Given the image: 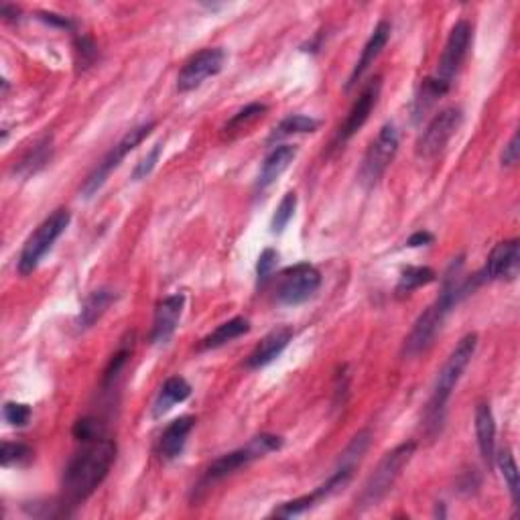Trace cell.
<instances>
[{
	"instance_id": "obj_1",
	"label": "cell",
	"mask_w": 520,
	"mask_h": 520,
	"mask_svg": "<svg viewBox=\"0 0 520 520\" xmlns=\"http://www.w3.org/2000/svg\"><path fill=\"white\" fill-rule=\"evenodd\" d=\"M116 460V443L112 439L88 441L81 451L70 460L63 471V502L79 504L96 492Z\"/></svg>"
},
{
	"instance_id": "obj_2",
	"label": "cell",
	"mask_w": 520,
	"mask_h": 520,
	"mask_svg": "<svg viewBox=\"0 0 520 520\" xmlns=\"http://www.w3.org/2000/svg\"><path fill=\"white\" fill-rule=\"evenodd\" d=\"M476 348H478V333H468V336H463L460 339V344L455 346V349L450 354V358L445 360L443 368L439 370L433 393H431L425 409V431L431 437L441 433L445 421V404L450 401L455 386H458V382L461 380L463 372H466L468 364L471 362V358H474Z\"/></svg>"
},
{
	"instance_id": "obj_3",
	"label": "cell",
	"mask_w": 520,
	"mask_h": 520,
	"mask_svg": "<svg viewBox=\"0 0 520 520\" xmlns=\"http://www.w3.org/2000/svg\"><path fill=\"white\" fill-rule=\"evenodd\" d=\"M417 450V443L406 441L396 445L393 451H388L385 458L378 461L376 469L372 471L362 486V492L356 496V506L358 508H370L385 498V496L393 490L395 482L401 476V471L406 468V463L411 461Z\"/></svg>"
},
{
	"instance_id": "obj_4",
	"label": "cell",
	"mask_w": 520,
	"mask_h": 520,
	"mask_svg": "<svg viewBox=\"0 0 520 520\" xmlns=\"http://www.w3.org/2000/svg\"><path fill=\"white\" fill-rule=\"evenodd\" d=\"M281 447H283V437L279 435L263 433V435L252 437L246 445L240 447V450H234L230 453L222 455V458H218L216 461H211V466L206 469V474H203L201 478V486L214 484L218 482V479L238 471L240 468H246L248 463H252L255 460L265 458L266 453L281 450Z\"/></svg>"
},
{
	"instance_id": "obj_5",
	"label": "cell",
	"mask_w": 520,
	"mask_h": 520,
	"mask_svg": "<svg viewBox=\"0 0 520 520\" xmlns=\"http://www.w3.org/2000/svg\"><path fill=\"white\" fill-rule=\"evenodd\" d=\"M71 222V216L68 209H55L51 216L45 218L43 222L37 226V230L29 236V240L24 242L19 256V273L23 276L31 274L39 266L41 258L47 255V250H51L55 240L68 230Z\"/></svg>"
},
{
	"instance_id": "obj_6",
	"label": "cell",
	"mask_w": 520,
	"mask_h": 520,
	"mask_svg": "<svg viewBox=\"0 0 520 520\" xmlns=\"http://www.w3.org/2000/svg\"><path fill=\"white\" fill-rule=\"evenodd\" d=\"M154 128V122H144V125L136 126L133 130H128V133L120 138V141L112 146V149L104 154V159L98 162L96 169L92 173L88 175V179L81 185V195H84L86 200L92 198V195L98 193V190L106 183V179L112 173L114 169H116L122 161H125L126 154L130 151H135L138 144H141L146 136L153 133Z\"/></svg>"
},
{
	"instance_id": "obj_7",
	"label": "cell",
	"mask_w": 520,
	"mask_h": 520,
	"mask_svg": "<svg viewBox=\"0 0 520 520\" xmlns=\"http://www.w3.org/2000/svg\"><path fill=\"white\" fill-rule=\"evenodd\" d=\"M398 151V130L393 122H386L385 126L378 130V135L370 143L368 151H366L360 171H358V179L360 183L370 190V187L376 185L382 175L386 173V169L390 165V161L395 159V154Z\"/></svg>"
},
{
	"instance_id": "obj_8",
	"label": "cell",
	"mask_w": 520,
	"mask_h": 520,
	"mask_svg": "<svg viewBox=\"0 0 520 520\" xmlns=\"http://www.w3.org/2000/svg\"><path fill=\"white\" fill-rule=\"evenodd\" d=\"M320 284L321 274L313 265L299 263L295 266H289L287 271L279 274V281H276V301L281 305H301L309 297H313Z\"/></svg>"
},
{
	"instance_id": "obj_9",
	"label": "cell",
	"mask_w": 520,
	"mask_h": 520,
	"mask_svg": "<svg viewBox=\"0 0 520 520\" xmlns=\"http://www.w3.org/2000/svg\"><path fill=\"white\" fill-rule=\"evenodd\" d=\"M463 114L460 108H445L431 118L429 125L422 130L421 136L417 138V154L422 159H431L435 154L445 149V144L450 143V138L458 133L461 126Z\"/></svg>"
},
{
	"instance_id": "obj_10",
	"label": "cell",
	"mask_w": 520,
	"mask_h": 520,
	"mask_svg": "<svg viewBox=\"0 0 520 520\" xmlns=\"http://www.w3.org/2000/svg\"><path fill=\"white\" fill-rule=\"evenodd\" d=\"M471 43V27L468 21H458L450 31V37L445 41L443 53L439 57L435 79L439 84L451 88L453 78L458 76L463 60H466L468 49Z\"/></svg>"
},
{
	"instance_id": "obj_11",
	"label": "cell",
	"mask_w": 520,
	"mask_h": 520,
	"mask_svg": "<svg viewBox=\"0 0 520 520\" xmlns=\"http://www.w3.org/2000/svg\"><path fill=\"white\" fill-rule=\"evenodd\" d=\"M224 61L226 53L219 47L201 49V51L191 55L179 71L177 89L179 92H191V89L200 88L208 78L218 76L222 71Z\"/></svg>"
},
{
	"instance_id": "obj_12",
	"label": "cell",
	"mask_w": 520,
	"mask_h": 520,
	"mask_svg": "<svg viewBox=\"0 0 520 520\" xmlns=\"http://www.w3.org/2000/svg\"><path fill=\"white\" fill-rule=\"evenodd\" d=\"M520 268V246L518 240L498 242L488 255L486 266L476 273L478 283L486 281H515Z\"/></svg>"
},
{
	"instance_id": "obj_13",
	"label": "cell",
	"mask_w": 520,
	"mask_h": 520,
	"mask_svg": "<svg viewBox=\"0 0 520 520\" xmlns=\"http://www.w3.org/2000/svg\"><path fill=\"white\" fill-rule=\"evenodd\" d=\"M380 88H382L380 78L370 79L368 84L362 88V92L358 94L356 102L352 104V108H349L348 116L344 120V125H341V128H339L338 141H341V143L349 141V138H352L358 130L366 125V120L370 118V112L374 110V106H376V102H378Z\"/></svg>"
},
{
	"instance_id": "obj_14",
	"label": "cell",
	"mask_w": 520,
	"mask_h": 520,
	"mask_svg": "<svg viewBox=\"0 0 520 520\" xmlns=\"http://www.w3.org/2000/svg\"><path fill=\"white\" fill-rule=\"evenodd\" d=\"M185 305V295L183 292H175V295H169L165 299H161L157 307H154V317H153V328H151V344H167V341L173 338V333L181 320Z\"/></svg>"
},
{
	"instance_id": "obj_15",
	"label": "cell",
	"mask_w": 520,
	"mask_h": 520,
	"mask_svg": "<svg viewBox=\"0 0 520 520\" xmlns=\"http://www.w3.org/2000/svg\"><path fill=\"white\" fill-rule=\"evenodd\" d=\"M292 338V330L287 328V325H283V328H276L271 333H266V336L258 341V346L252 349V354L248 356L246 366L252 370H258V368H265L266 364H271L273 360H276L283 354V349L289 346V341Z\"/></svg>"
},
{
	"instance_id": "obj_16",
	"label": "cell",
	"mask_w": 520,
	"mask_h": 520,
	"mask_svg": "<svg viewBox=\"0 0 520 520\" xmlns=\"http://www.w3.org/2000/svg\"><path fill=\"white\" fill-rule=\"evenodd\" d=\"M390 31H393V27H390L388 21H380V23L376 24V29L372 31L368 43H366L364 49H362L360 60H358L356 68L352 70V76H349V79H348L346 89L354 88V86L358 84V79H360V78L364 76L366 70H368L370 65L374 63V60H376V57L382 53V49L386 47L388 39H390Z\"/></svg>"
},
{
	"instance_id": "obj_17",
	"label": "cell",
	"mask_w": 520,
	"mask_h": 520,
	"mask_svg": "<svg viewBox=\"0 0 520 520\" xmlns=\"http://www.w3.org/2000/svg\"><path fill=\"white\" fill-rule=\"evenodd\" d=\"M193 425H195L193 417H179L173 422H169L159 439V455L162 460L171 461L183 453L187 437H190Z\"/></svg>"
},
{
	"instance_id": "obj_18",
	"label": "cell",
	"mask_w": 520,
	"mask_h": 520,
	"mask_svg": "<svg viewBox=\"0 0 520 520\" xmlns=\"http://www.w3.org/2000/svg\"><path fill=\"white\" fill-rule=\"evenodd\" d=\"M295 157H297L295 146H291V144L274 146V149L265 157L263 167H260V173L256 179L258 190H266L268 185H273L276 179H279L284 171L289 169V165Z\"/></svg>"
},
{
	"instance_id": "obj_19",
	"label": "cell",
	"mask_w": 520,
	"mask_h": 520,
	"mask_svg": "<svg viewBox=\"0 0 520 520\" xmlns=\"http://www.w3.org/2000/svg\"><path fill=\"white\" fill-rule=\"evenodd\" d=\"M476 437L478 447L488 468H492L496 458V421L490 404L479 403L476 406Z\"/></svg>"
},
{
	"instance_id": "obj_20",
	"label": "cell",
	"mask_w": 520,
	"mask_h": 520,
	"mask_svg": "<svg viewBox=\"0 0 520 520\" xmlns=\"http://www.w3.org/2000/svg\"><path fill=\"white\" fill-rule=\"evenodd\" d=\"M190 395H191V386H190V382H187L185 378H181V376L167 378L165 385L161 386L159 395H157V398H154V403H153V417L154 419L162 417V414L169 413L175 404L187 401V398H190Z\"/></svg>"
},
{
	"instance_id": "obj_21",
	"label": "cell",
	"mask_w": 520,
	"mask_h": 520,
	"mask_svg": "<svg viewBox=\"0 0 520 520\" xmlns=\"http://www.w3.org/2000/svg\"><path fill=\"white\" fill-rule=\"evenodd\" d=\"M114 299H116V292L108 287H102V289L89 292L84 301V305H81V311L78 317L79 330L92 328V325L106 313V309L114 303Z\"/></svg>"
},
{
	"instance_id": "obj_22",
	"label": "cell",
	"mask_w": 520,
	"mask_h": 520,
	"mask_svg": "<svg viewBox=\"0 0 520 520\" xmlns=\"http://www.w3.org/2000/svg\"><path fill=\"white\" fill-rule=\"evenodd\" d=\"M250 331V321L246 317H234V320L226 321L222 325H218V328L208 333L206 338L201 339L200 348L201 349H216V348H222L226 344H230L232 339L244 336V333Z\"/></svg>"
},
{
	"instance_id": "obj_23",
	"label": "cell",
	"mask_w": 520,
	"mask_h": 520,
	"mask_svg": "<svg viewBox=\"0 0 520 520\" xmlns=\"http://www.w3.org/2000/svg\"><path fill=\"white\" fill-rule=\"evenodd\" d=\"M437 279V274L433 268L429 266H406L404 271L401 273V279H398V284L395 292L398 297H404L413 292L414 289L419 287H425V284L433 283Z\"/></svg>"
},
{
	"instance_id": "obj_24",
	"label": "cell",
	"mask_w": 520,
	"mask_h": 520,
	"mask_svg": "<svg viewBox=\"0 0 520 520\" xmlns=\"http://www.w3.org/2000/svg\"><path fill=\"white\" fill-rule=\"evenodd\" d=\"M447 86L439 84V81L431 76L427 79H422V84L419 88V94L414 98V104H413V118L419 120L422 118V114H425L431 106L437 102V98H441L443 94H447Z\"/></svg>"
},
{
	"instance_id": "obj_25",
	"label": "cell",
	"mask_w": 520,
	"mask_h": 520,
	"mask_svg": "<svg viewBox=\"0 0 520 520\" xmlns=\"http://www.w3.org/2000/svg\"><path fill=\"white\" fill-rule=\"evenodd\" d=\"M317 126H320V122H317L315 118L303 116V114H292V116H287L279 122V126H276L274 133L271 135V141H274V138L291 136V135L313 133Z\"/></svg>"
},
{
	"instance_id": "obj_26",
	"label": "cell",
	"mask_w": 520,
	"mask_h": 520,
	"mask_svg": "<svg viewBox=\"0 0 520 520\" xmlns=\"http://www.w3.org/2000/svg\"><path fill=\"white\" fill-rule=\"evenodd\" d=\"M498 466L502 471V478L504 482L508 486V492L512 496V502H515V506H518V500H520V482H518V468H516V461H515V455L512 451L504 450L498 455Z\"/></svg>"
},
{
	"instance_id": "obj_27",
	"label": "cell",
	"mask_w": 520,
	"mask_h": 520,
	"mask_svg": "<svg viewBox=\"0 0 520 520\" xmlns=\"http://www.w3.org/2000/svg\"><path fill=\"white\" fill-rule=\"evenodd\" d=\"M266 110H268L266 104H260V102L248 104L246 108H242L238 114H234V116L228 120V125L224 126L226 135H232V133H238V130H244L248 125H252V122L263 118Z\"/></svg>"
},
{
	"instance_id": "obj_28",
	"label": "cell",
	"mask_w": 520,
	"mask_h": 520,
	"mask_svg": "<svg viewBox=\"0 0 520 520\" xmlns=\"http://www.w3.org/2000/svg\"><path fill=\"white\" fill-rule=\"evenodd\" d=\"M295 208H297V195L292 191L284 193V198L281 200L279 208L274 209V216H273V222H271V230L274 234H281L284 228H287L292 216H295Z\"/></svg>"
},
{
	"instance_id": "obj_29",
	"label": "cell",
	"mask_w": 520,
	"mask_h": 520,
	"mask_svg": "<svg viewBox=\"0 0 520 520\" xmlns=\"http://www.w3.org/2000/svg\"><path fill=\"white\" fill-rule=\"evenodd\" d=\"M32 458V451L29 445L24 443H3V453H0V461H3L5 468L11 466H21V463H27Z\"/></svg>"
},
{
	"instance_id": "obj_30",
	"label": "cell",
	"mask_w": 520,
	"mask_h": 520,
	"mask_svg": "<svg viewBox=\"0 0 520 520\" xmlns=\"http://www.w3.org/2000/svg\"><path fill=\"white\" fill-rule=\"evenodd\" d=\"M49 143H41L37 146H32V151L24 157L21 162H19V171L24 175H31V173H35L37 169H41L45 165V162L49 161Z\"/></svg>"
},
{
	"instance_id": "obj_31",
	"label": "cell",
	"mask_w": 520,
	"mask_h": 520,
	"mask_svg": "<svg viewBox=\"0 0 520 520\" xmlns=\"http://www.w3.org/2000/svg\"><path fill=\"white\" fill-rule=\"evenodd\" d=\"M73 437H76L81 443L96 441V439L102 437V425L92 417L79 419L76 425H73Z\"/></svg>"
},
{
	"instance_id": "obj_32",
	"label": "cell",
	"mask_w": 520,
	"mask_h": 520,
	"mask_svg": "<svg viewBox=\"0 0 520 520\" xmlns=\"http://www.w3.org/2000/svg\"><path fill=\"white\" fill-rule=\"evenodd\" d=\"M3 417L13 427H24L31 421V406L23 403H5Z\"/></svg>"
},
{
	"instance_id": "obj_33",
	"label": "cell",
	"mask_w": 520,
	"mask_h": 520,
	"mask_svg": "<svg viewBox=\"0 0 520 520\" xmlns=\"http://www.w3.org/2000/svg\"><path fill=\"white\" fill-rule=\"evenodd\" d=\"M276 263H279V252H276L274 248H265L263 252H260L258 265H256L258 283L268 281V276H271L276 268Z\"/></svg>"
},
{
	"instance_id": "obj_34",
	"label": "cell",
	"mask_w": 520,
	"mask_h": 520,
	"mask_svg": "<svg viewBox=\"0 0 520 520\" xmlns=\"http://www.w3.org/2000/svg\"><path fill=\"white\" fill-rule=\"evenodd\" d=\"M162 151V143H157L153 146V151L146 154V157H143L141 161L136 162V167L133 171V179L135 181H141V179H144L146 175H151V171L154 169V165H157V161H159V154Z\"/></svg>"
},
{
	"instance_id": "obj_35",
	"label": "cell",
	"mask_w": 520,
	"mask_h": 520,
	"mask_svg": "<svg viewBox=\"0 0 520 520\" xmlns=\"http://www.w3.org/2000/svg\"><path fill=\"white\" fill-rule=\"evenodd\" d=\"M76 53L79 57V63L84 65V68H88V65L92 63L96 60V55H98L96 45L89 39H86V37H79L76 41Z\"/></svg>"
},
{
	"instance_id": "obj_36",
	"label": "cell",
	"mask_w": 520,
	"mask_h": 520,
	"mask_svg": "<svg viewBox=\"0 0 520 520\" xmlns=\"http://www.w3.org/2000/svg\"><path fill=\"white\" fill-rule=\"evenodd\" d=\"M520 146H518V135H512L510 143L504 146L502 151V167H512L518 161Z\"/></svg>"
},
{
	"instance_id": "obj_37",
	"label": "cell",
	"mask_w": 520,
	"mask_h": 520,
	"mask_svg": "<svg viewBox=\"0 0 520 520\" xmlns=\"http://www.w3.org/2000/svg\"><path fill=\"white\" fill-rule=\"evenodd\" d=\"M433 234H429L425 230L414 232L409 240H406V246L409 248H417V246H427V244H433Z\"/></svg>"
}]
</instances>
